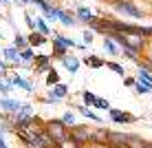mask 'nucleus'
I'll list each match as a JSON object with an SVG mask.
<instances>
[{
    "label": "nucleus",
    "instance_id": "f257e3e1",
    "mask_svg": "<svg viewBox=\"0 0 152 148\" xmlns=\"http://www.w3.org/2000/svg\"><path fill=\"white\" fill-rule=\"evenodd\" d=\"M49 137H51L53 144H62V141H66L64 121H49Z\"/></svg>",
    "mask_w": 152,
    "mask_h": 148
},
{
    "label": "nucleus",
    "instance_id": "f03ea898",
    "mask_svg": "<svg viewBox=\"0 0 152 148\" xmlns=\"http://www.w3.org/2000/svg\"><path fill=\"white\" fill-rule=\"evenodd\" d=\"M71 46H77V42L66 40V38H62V35H57V38L53 40V55L64 57V55H66V49H71Z\"/></svg>",
    "mask_w": 152,
    "mask_h": 148
},
{
    "label": "nucleus",
    "instance_id": "7ed1b4c3",
    "mask_svg": "<svg viewBox=\"0 0 152 148\" xmlns=\"http://www.w3.org/2000/svg\"><path fill=\"white\" fill-rule=\"evenodd\" d=\"M108 113H110V117L115 121H121V124H132L134 119V115H128V113H124V110H117V108H108Z\"/></svg>",
    "mask_w": 152,
    "mask_h": 148
},
{
    "label": "nucleus",
    "instance_id": "20e7f679",
    "mask_svg": "<svg viewBox=\"0 0 152 148\" xmlns=\"http://www.w3.org/2000/svg\"><path fill=\"white\" fill-rule=\"evenodd\" d=\"M115 9H117V11H126L128 15H132V18H141V15H143L139 9H134L130 2H117V4H115Z\"/></svg>",
    "mask_w": 152,
    "mask_h": 148
},
{
    "label": "nucleus",
    "instance_id": "39448f33",
    "mask_svg": "<svg viewBox=\"0 0 152 148\" xmlns=\"http://www.w3.org/2000/svg\"><path fill=\"white\" fill-rule=\"evenodd\" d=\"M62 66H64L69 73H75L77 68H80V60L73 57V55H64V57H62Z\"/></svg>",
    "mask_w": 152,
    "mask_h": 148
},
{
    "label": "nucleus",
    "instance_id": "423d86ee",
    "mask_svg": "<svg viewBox=\"0 0 152 148\" xmlns=\"http://www.w3.org/2000/svg\"><path fill=\"white\" fill-rule=\"evenodd\" d=\"M4 57H7V62H13V64H18V62L22 60L18 46H9V49H4Z\"/></svg>",
    "mask_w": 152,
    "mask_h": 148
},
{
    "label": "nucleus",
    "instance_id": "0eeeda50",
    "mask_svg": "<svg viewBox=\"0 0 152 148\" xmlns=\"http://www.w3.org/2000/svg\"><path fill=\"white\" fill-rule=\"evenodd\" d=\"M44 42H46V35L42 33V31H31V35H29L31 46H40V44H44Z\"/></svg>",
    "mask_w": 152,
    "mask_h": 148
},
{
    "label": "nucleus",
    "instance_id": "6e6552de",
    "mask_svg": "<svg viewBox=\"0 0 152 148\" xmlns=\"http://www.w3.org/2000/svg\"><path fill=\"white\" fill-rule=\"evenodd\" d=\"M0 106L7 108V110H13V113H18V110L22 108V104H20L18 99H2V102H0Z\"/></svg>",
    "mask_w": 152,
    "mask_h": 148
},
{
    "label": "nucleus",
    "instance_id": "1a4fd4ad",
    "mask_svg": "<svg viewBox=\"0 0 152 148\" xmlns=\"http://www.w3.org/2000/svg\"><path fill=\"white\" fill-rule=\"evenodd\" d=\"M57 18H60L62 22L66 24V27H75V18H73L71 13H66V11H62V9H57Z\"/></svg>",
    "mask_w": 152,
    "mask_h": 148
},
{
    "label": "nucleus",
    "instance_id": "9d476101",
    "mask_svg": "<svg viewBox=\"0 0 152 148\" xmlns=\"http://www.w3.org/2000/svg\"><path fill=\"white\" fill-rule=\"evenodd\" d=\"M66 93H69V86H64V84H60V82H57L51 95H55L57 99H62V97H66Z\"/></svg>",
    "mask_w": 152,
    "mask_h": 148
},
{
    "label": "nucleus",
    "instance_id": "9b49d317",
    "mask_svg": "<svg viewBox=\"0 0 152 148\" xmlns=\"http://www.w3.org/2000/svg\"><path fill=\"white\" fill-rule=\"evenodd\" d=\"M49 86H55L57 82H60V75H57V71L55 68H49V73H46V80H44Z\"/></svg>",
    "mask_w": 152,
    "mask_h": 148
},
{
    "label": "nucleus",
    "instance_id": "f8f14e48",
    "mask_svg": "<svg viewBox=\"0 0 152 148\" xmlns=\"http://www.w3.org/2000/svg\"><path fill=\"white\" fill-rule=\"evenodd\" d=\"M9 82H11V84H13V86H22V88H24V91H33V86H31V84H29V82H24V80H22V77H18V75H13V77H11V80H9Z\"/></svg>",
    "mask_w": 152,
    "mask_h": 148
},
{
    "label": "nucleus",
    "instance_id": "ddd939ff",
    "mask_svg": "<svg viewBox=\"0 0 152 148\" xmlns=\"http://www.w3.org/2000/svg\"><path fill=\"white\" fill-rule=\"evenodd\" d=\"M84 62H86V64L91 66V68H102V66H104V60H99L97 55H88Z\"/></svg>",
    "mask_w": 152,
    "mask_h": 148
},
{
    "label": "nucleus",
    "instance_id": "4468645a",
    "mask_svg": "<svg viewBox=\"0 0 152 148\" xmlns=\"http://www.w3.org/2000/svg\"><path fill=\"white\" fill-rule=\"evenodd\" d=\"M139 80H141V82H143V84H148V86H152V75H150V73H148V71H145V68H143V66H141V68H139Z\"/></svg>",
    "mask_w": 152,
    "mask_h": 148
},
{
    "label": "nucleus",
    "instance_id": "2eb2a0df",
    "mask_svg": "<svg viewBox=\"0 0 152 148\" xmlns=\"http://www.w3.org/2000/svg\"><path fill=\"white\" fill-rule=\"evenodd\" d=\"M35 27H38V31H42L44 35L51 33V29H49V24L44 22V18H38V20H35Z\"/></svg>",
    "mask_w": 152,
    "mask_h": 148
},
{
    "label": "nucleus",
    "instance_id": "dca6fc26",
    "mask_svg": "<svg viewBox=\"0 0 152 148\" xmlns=\"http://www.w3.org/2000/svg\"><path fill=\"white\" fill-rule=\"evenodd\" d=\"M77 15H80V20H84V22H91L93 20V13L88 11V9H84V7L77 9Z\"/></svg>",
    "mask_w": 152,
    "mask_h": 148
},
{
    "label": "nucleus",
    "instance_id": "f3484780",
    "mask_svg": "<svg viewBox=\"0 0 152 148\" xmlns=\"http://www.w3.org/2000/svg\"><path fill=\"white\" fill-rule=\"evenodd\" d=\"M134 88H137V93L139 95H143V93H152V86H148V84H143V82H134Z\"/></svg>",
    "mask_w": 152,
    "mask_h": 148
},
{
    "label": "nucleus",
    "instance_id": "a211bd4d",
    "mask_svg": "<svg viewBox=\"0 0 152 148\" xmlns=\"http://www.w3.org/2000/svg\"><path fill=\"white\" fill-rule=\"evenodd\" d=\"M82 99H84V104H86V106H91V104H95V93H91V91H84L82 93Z\"/></svg>",
    "mask_w": 152,
    "mask_h": 148
},
{
    "label": "nucleus",
    "instance_id": "6ab92c4d",
    "mask_svg": "<svg viewBox=\"0 0 152 148\" xmlns=\"http://www.w3.org/2000/svg\"><path fill=\"white\" fill-rule=\"evenodd\" d=\"M15 46H18V49H24V46L29 44V38H24V35H20V33H15Z\"/></svg>",
    "mask_w": 152,
    "mask_h": 148
},
{
    "label": "nucleus",
    "instance_id": "aec40b11",
    "mask_svg": "<svg viewBox=\"0 0 152 148\" xmlns=\"http://www.w3.org/2000/svg\"><path fill=\"white\" fill-rule=\"evenodd\" d=\"M104 46H106V51H108V53H113V55L119 53V49L113 44V40H104Z\"/></svg>",
    "mask_w": 152,
    "mask_h": 148
},
{
    "label": "nucleus",
    "instance_id": "412c9836",
    "mask_svg": "<svg viewBox=\"0 0 152 148\" xmlns=\"http://www.w3.org/2000/svg\"><path fill=\"white\" fill-rule=\"evenodd\" d=\"M33 60L38 62L40 68H49V57H46V55H38V57H33Z\"/></svg>",
    "mask_w": 152,
    "mask_h": 148
},
{
    "label": "nucleus",
    "instance_id": "4be33fe9",
    "mask_svg": "<svg viewBox=\"0 0 152 148\" xmlns=\"http://www.w3.org/2000/svg\"><path fill=\"white\" fill-rule=\"evenodd\" d=\"M106 66L108 68H113L115 73H119V75H124V68H121V64H117V62H106Z\"/></svg>",
    "mask_w": 152,
    "mask_h": 148
},
{
    "label": "nucleus",
    "instance_id": "5701e85b",
    "mask_svg": "<svg viewBox=\"0 0 152 148\" xmlns=\"http://www.w3.org/2000/svg\"><path fill=\"white\" fill-rule=\"evenodd\" d=\"M93 106H97V108H104V110H108V108H110V106H108V99H102V97H97Z\"/></svg>",
    "mask_w": 152,
    "mask_h": 148
},
{
    "label": "nucleus",
    "instance_id": "b1692460",
    "mask_svg": "<svg viewBox=\"0 0 152 148\" xmlns=\"http://www.w3.org/2000/svg\"><path fill=\"white\" fill-rule=\"evenodd\" d=\"M20 57H22V60H31V57H35V55H33V51H31V49L24 46V49L20 51Z\"/></svg>",
    "mask_w": 152,
    "mask_h": 148
},
{
    "label": "nucleus",
    "instance_id": "393cba45",
    "mask_svg": "<svg viewBox=\"0 0 152 148\" xmlns=\"http://www.w3.org/2000/svg\"><path fill=\"white\" fill-rule=\"evenodd\" d=\"M62 121H64V124H75V115H73V113H66L64 117H62Z\"/></svg>",
    "mask_w": 152,
    "mask_h": 148
},
{
    "label": "nucleus",
    "instance_id": "a878e982",
    "mask_svg": "<svg viewBox=\"0 0 152 148\" xmlns=\"http://www.w3.org/2000/svg\"><path fill=\"white\" fill-rule=\"evenodd\" d=\"M24 22H27V27H29V29H35V22L31 20V15H29V13H24Z\"/></svg>",
    "mask_w": 152,
    "mask_h": 148
},
{
    "label": "nucleus",
    "instance_id": "bb28decb",
    "mask_svg": "<svg viewBox=\"0 0 152 148\" xmlns=\"http://www.w3.org/2000/svg\"><path fill=\"white\" fill-rule=\"evenodd\" d=\"M84 42H86V44L93 42V33H91V31H84Z\"/></svg>",
    "mask_w": 152,
    "mask_h": 148
},
{
    "label": "nucleus",
    "instance_id": "cd10ccee",
    "mask_svg": "<svg viewBox=\"0 0 152 148\" xmlns=\"http://www.w3.org/2000/svg\"><path fill=\"white\" fill-rule=\"evenodd\" d=\"M126 86H134V80H132V77H126Z\"/></svg>",
    "mask_w": 152,
    "mask_h": 148
},
{
    "label": "nucleus",
    "instance_id": "c85d7f7f",
    "mask_svg": "<svg viewBox=\"0 0 152 148\" xmlns=\"http://www.w3.org/2000/svg\"><path fill=\"white\" fill-rule=\"evenodd\" d=\"M7 144H4V139H2V135H0V148H4Z\"/></svg>",
    "mask_w": 152,
    "mask_h": 148
},
{
    "label": "nucleus",
    "instance_id": "c756f323",
    "mask_svg": "<svg viewBox=\"0 0 152 148\" xmlns=\"http://www.w3.org/2000/svg\"><path fill=\"white\" fill-rule=\"evenodd\" d=\"M4 71V64H2V62H0V73H2Z\"/></svg>",
    "mask_w": 152,
    "mask_h": 148
}]
</instances>
